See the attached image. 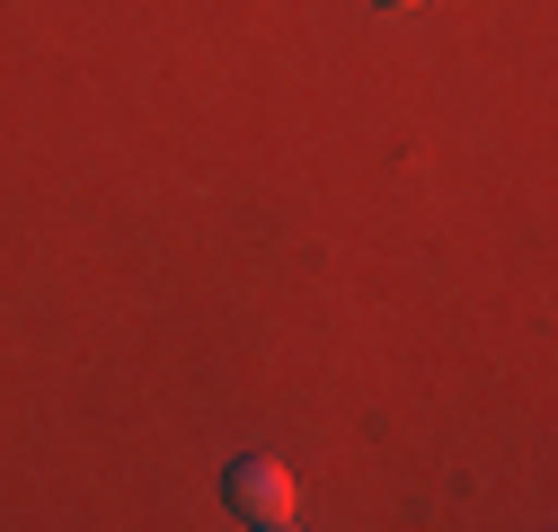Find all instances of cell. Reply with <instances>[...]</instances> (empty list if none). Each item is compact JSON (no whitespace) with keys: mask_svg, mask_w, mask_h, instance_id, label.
Wrapping results in <instances>:
<instances>
[{"mask_svg":"<svg viewBox=\"0 0 558 532\" xmlns=\"http://www.w3.org/2000/svg\"><path fill=\"white\" fill-rule=\"evenodd\" d=\"M231 515L257 532H284V523H302V480L275 452H240L231 461Z\"/></svg>","mask_w":558,"mask_h":532,"instance_id":"cell-1","label":"cell"},{"mask_svg":"<svg viewBox=\"0 0 558 532\" xmlns=\"http://www.w3.org/2000/svg\"><path fill=\"white\" fill-rule=\"evenodd\" d=\"M390 10H416V0H390Z\"/></svg>","mask_w":558,"mask_h":532,"instance_id":"cell-2","label":"cell"}]
</instances>
